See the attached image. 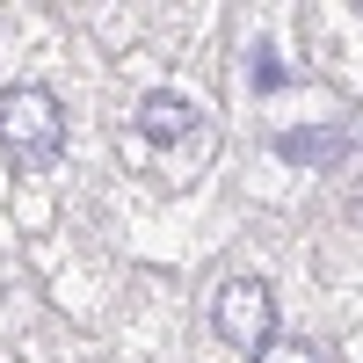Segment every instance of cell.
Segmentation results:
<instances>
[{
    "label": "cell",
    "instance_id": "5b68a950",
    "mask_svg": "<svg viewBox=\"0 0 363 363\" xmlns=\"http://www.w3.org/2000/svg\"><path fill=\"white\" fill-rule=\"evenodd\" d=\"M247 66H255V80H262V87H277V80H284V66H277V51H269V44H255Z\"/></svg>",
    "mask_w": 363,
    "mask_h": 363
},
{
    "label": "cell",
    "instance_id": "7a4b0ae2",
    "mask_svg": "<svg viewBox=\"0 0 363 363\" xmlns=\"http://www.w3.org/2000/svg\"><path fill=\"white\" fill-rule=\"evenodd\" d=\"M211 327H218L233 349L255 356L269 335H277V298H269V284L262 277H225L218 298H211Z\"/></svg>",
    "mask_w": 363,
    "mask_h": 363
},
{
    "label": "cell",
    "instance_id": "277c9868",
    "mask_svg": "<svg viewBox=\"0 0 363 363\" xmlns=\"http://www.w3.org/2000/svg\"><path fill=\"white\" fill-rule=\"evenodd\" d=\"M255 363H327V356H320L306 335H269V342L255 349Z\"/></svg>",
    "mask_w": 363,
    "mask_h": 363
},
{
    "label": "cell",
    "instance_id": "3957f363",
    "mask_svg": "<svg viewBox=\"0 0 363 363\" xmlns=\"http://www.w3.org/2000/svg\"><path fill=\"white\" fill-rule=\"evenodd\" d=\"M131 145L138 153H174V145H211V131H203V116H196V102L189 95H174V87H153L138 109H131Z\"/></svg>",
    "mask_w": 363,
    "mask_h": 363
},
{
    "label": "cell",
    "instance_id": "6da1fadb",
    "mask_svg": "<svg viewBox=\"0 0 363 363\" xmlns=\"http://www.w3.org/2000/svg\"><path fill=\"white\" fill-rule=\"evenodd\" d=\"M58 145H66V109H58L51 87L22 80L0 95V153H8L15 167H51Z\"/></svg>",
    "mask_w": 363,
    "mask_h": 363
}]
</instances>
